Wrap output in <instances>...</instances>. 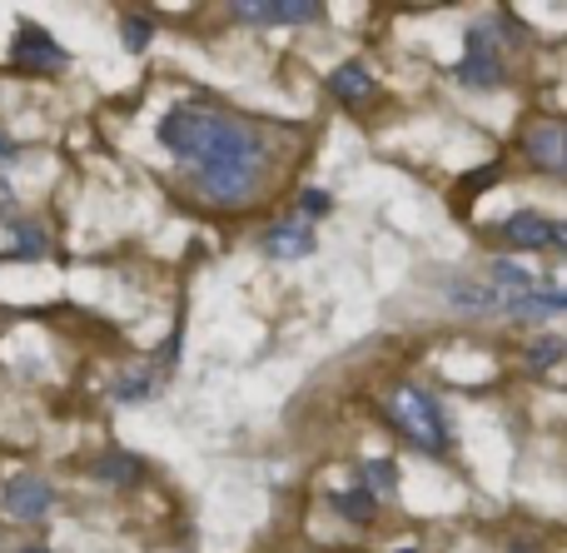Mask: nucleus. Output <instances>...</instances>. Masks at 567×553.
Here are the masks:
<instances>
[{
	"instance_id": "23",
	"label": "nucleus",
	"mask_w": 567,
	"mask_h": 553,
	"mask_svg": "<svg viewBox=\"0 0 567 553\" xmlns=\"http://www.w3.org/2000/svg\"><path fill=\"white\" fill-rule=\"evenodd\" d=\"M409 553H413V549H409Z\"/></svg>"
},
{
	"instance_id": "19",
	"label": "nucleus",
	"mask_w": 567,
	"mask_h": 553,
	"mask_svg": "<svg viewBox=\"0 0 567 553\" xmlns=\"http://www.w3.org/2000/svg\"><path fill=\"white\" fill-rule=\"evenodd\" d=\"M363 489H369V494L373 489H393V469L389 464H369L363 469Z\"/></svg>"
},
{
	"instance_id": "7",
	"label": "nucleus",
	"mask_w": 567,
	"mask_h": 553,
	"mask_svg": "<svg viewBox=\"0 0 567 553\" xmlns=\"http://www.w3.org/2000/svg\"><path fill=\"white\" fill-rule=\"evenodd\" d=\"M10 60H16V65H25V70H60V65H70L65 45H55V40H50L40 25H20L16 45H10Z\"/></svg>"
},
{
	"instance_id": "2",
	"label": "nucleus",
	"mask_w": 567,
	"mask_h": 553,
	"mask_svg": "<svg viewBox=\"0 0 567 553\" xmlns=\"http://www.w3.org/2000/svg\"><path fill=\"white\" fill-rule=\"evenodd\" d=\"M389 414H393V424H399V434L409 439V444H419V449H443V439H449V434H443L439 404H433L423 389H413V385L393 389Z\"/></svg>"
},
{
	"instance_id": "6",
	"label": "nucleus",
	"mask_w": 567,
	"mask_h": 553,
	"mask_svg": "<svg viewBox=\"0 0 567 553\" xmlns=\"http://www.w3.org/2000/svg\"><path fill=\"white\" fill-rule=\"evenodd\" d=\"M503 239L518 249H563V225L548 215H538V209H518V215L503 219Z\"/></svg>"
},
{
	"instance_id": "3",
	"label": "nucleus",
	"mask_w": 567,
	"mask_h": 553,
	"mask_svg": "<svg viewBox=\"0 0 567 553\" xmlns=\"http://www.w3.org/2000/svg\"><path fill=\"white\" fill-rule=\"evenodd\" d=\"M463 60H458V80L473 90H488V85H503V55L493 45V30L488 25H468V40H463Z\"/></svg>"
},
{
	"instance_id": "10",
	"label": "nucleus",
	"mask_w": 567,
	"mask_h": 553,
	"mask_svg": "<svg viewBox=\"0 0 567 553\" xmlns=\"http://www.w3.org/2000/svg\"><path fill=\"white\" fill-rule=\"evenodd\" d=\"M563 309H567L563 289H523V295H503V315L528 319V325H538V319H558Z\"/></svg>"
},
{
	"instance_id": "9",
	"label": "nucleus",
	"mask_w": 567,
	"mask_h": 553,
	"mask_svg": "<svg viewBox=\"0 0 567 553\" xmlns=\"http://www.w3.org/2000/svg\"><path fill=\"white\" fill-rule=\"evenodd\" d=\"M443 295H449V305L458 309V315H503V295L488 279H449Z\"/></svg>"
},
{
	"instance_id": "14",
	"label": "nucleus",
	"mask_w": 567,
	"mask_h": 553,
	"mask_svg": "<svg viewBox=\"0 0 567 553\" xmlns=\"http://www.w3.org/2000/svg\"><path fill=\"white\" fill-rule=\"evenodd\" d=\"M329 504L339 509V514L349 519V524H369V519H373V509H379V499H373L369 489H349V494H333Z\"/></svg>"
},
{
	"instance_id": "12",
	"label": "nucleus",
	"mask_w": 567,
	"mask_h": 553,
	"mask_svg": "<svg viewBox=\"0 0 567 553\" xmlns=\"http://www.w3.org/2000/svg\"><path fill=\"white\" fill-rule=\"evenodd\" d=\"M329 90L343 100V105H359V100H369V95H373L369 65H339V70L329 75Z\"/></svg>"
},
{
	"instance_id": "22",
	"label": "nucleus",
	"mask_w": 567,
	"mask_h": 553,
	"mask_svg": "<svg viewBox=\"0 0 567 553\" xmlns=\"http://www.w3.org/2000/svg\"><path fill=\"white\" fill-rule=\"evenodd\" d=\"M20 553H45V549H20Z\"/></svg>"
},
{
	"instance_id": "8",
	"label": "nucleus",
	"mask_w": 567,
	"mask_h": 553,
	"mask_svg": "<svg viewBox=\"0 0 567 553\" xmlns=\"http://www.w3.org/2000/svg\"><path fill=\"white\" fill-rule=\"evenodd\" d=\"M523 150H528V160L533 165H543V170H558L567 165V130L558 125V120H538V125L528 130V140H523Z\"/></svg>"
},
{
	"instance_id": "17",
	"label": "nucleus",
	"mask_w": 567,
	"mask_h": 553,
	"mask_svg": "<svg viewBox=\"0 0 567 553\" xmlns=\"http://www.w3.org/2000/svg\"><path fill=\"white\" fill-rule=\"evenodd\" d=\"M120 35H125V45H130V50H145V45H150V20H145V16H125Z\"/></svg>"
},
{
	"instance_id": "15",
	"label": "nucleus",
	"mask_w": 567,
	"mask_h": 553,
	"mask_svg": "<svg viewBox=\"0 0 567 553\" xmlns=\"http://www.w3.org/2000/svg\"><path fill=\"white\" fill-rule=\"evenodd\" d=\"M100 479H110V484H135V479H140V459L135 454H105Z\"/></svg>"
},
{
	"instance_id": "5",
	"label": "nucleus",
	"mask_w": 567,
	"mask_h": 553,
	"mask_svg": "<svg viewBox=\"0 0 567 553\" xmlns=\"http://www.w3.org/2000/svg\"><path fill=\"white\" fill-rule=\"evenodd\" d=\"M0 509H6V519H16V524H40V519H50V509H55V489H50L45 479L20 474L6 484Z\"/></svg>"
},
{
	"instance_id": "20",
	"label": "nucleus",
	"mask_w": 567,
	"mask_h": 553,
	"mask_svg": "<svg viewBox=\"0 0 567 553\" xmlns=\"http://www.w3.org/2000/svg\"><path fill=\"white\" fill-rule=\"evenodd\" d=\"M303 209H329V195H319V190H309V195H303Z\"/></svg>"
},
{
	"instance_id": "1",
	"label": "nucleus",
	"mask_w": 567,
	"mask_h": 553,
	"mask_svg": "<svg viewBox=\"0 0 567 553\" xmlns=\"http://www.w3.org/2000/svg\"><path fill=\"white\" fill-rule=\"evenodd\" d=\"M159 145L195 175V185L209 199H225V205L255 195L259 175H265L259 135L209 105H175L159 120Z\"/></svg>"
},
{
	"instance_id": "13",
	"label": "nucleus",
	"mask_w": 567,
	"mask_h": 553,
	"mask_svg": "<svg viewBox=\"0 0 567 553\" xmlns=\"http://www.w3.org/2000/svg\"><path fill=\"white\" fill-rule=\"evenodd\" d=\"M488 279L498 295H523V289H538V279H533V269H523V265H513V259H493L488 265Z\"/></svg>"
},
{
	"instance_id": "16",
	"label": "nucleus",
	"mask_w": 567,
	"mask_h": 553,
	"mask_svg": "<svg viewBox=\"0 0 567 553\" xmlns=\"http://www.w3.org/2000/svg\"><path fill=\"white\" fill-rule=\"evenodd\" d=\"M155 395V369H140V375H125L115 389V399H150Z\"/></svg>"
},
{
	"instance_id": "18",
	"label": "nucleus",
	"mask_w": 567,
	"mask_h": 553,
	"mask_svg": "<svg viewBox=\"0 0 567 553\" xmlns=\"http://www.w3.org/2000/svg\"><path fill=\"white\" fill-rule=\"evenodd\" d=\"M563 355V339H538V349H533V359H528V369H548L553 359Z\"/></svg>"
},
{
	"instance_id": "11",
	"label": "nucleus",
	"mask_w": 567,
	"mask_h": 553,
	"mask_svg": "<svg viewBox=\"0 0 567 553\" xmlns=\"http://www.w3.org/2000/svg\"><path fill=\"white\" fill-rule=\"evenodd\" d=\"M265 255L269 259H303V255H313L309 225H299V219H284V225H275L265 235Z\"/></svg>"
},
{
	"instance_id": "4",
	"label": "nucleus",
	"mask_w": 567,
	"mask_h": 553,
	"mask_svg": "<svg viewBox=\"0 0 567 553\" xmlns=\"http://www.w3.org/2000/svg\"><path fill=\"white\" fill-rule=\"evenodd\" d=\"M229 16L245 25H309L323 16L319 0H235Z\"/></svg>"
},
{
	"instance_id": "21",
	"label": "nucleus",
	"mask_w": 567,
	"mask_h": 553,
	"mask_svg": "<svg viewBox=\"0 0 567 553\" xmlns=\"http://www.w3.org/2000/svg\"><path fill=\"white\" fill-rule=\"evenodd\" d=\"M6 160H16V140H10L6 130H0V165H6Z\"/></svg>"
}]
</instances>
